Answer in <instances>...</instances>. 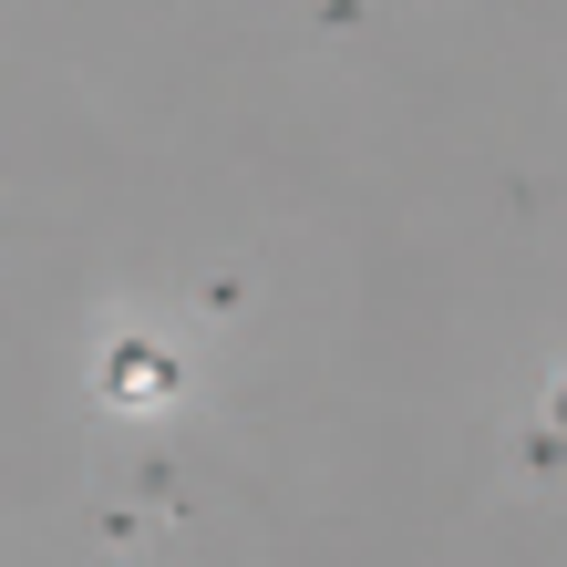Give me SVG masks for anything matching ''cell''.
<instances>
[{"mask_svg":"<svg viewBox=\"0 0 567 567\" xmlns=\"http://www.w3.org/2000/svg\"><path fill=\"white\" fill-rule=\"evenodd\" d=\"M372 21V0H320V31H361Z\"/></svg>","mask_w":567,"mask_h":567,"instance_id":"obj_3","label":"cell"},{"mask_svg":"<svg viewBox=\"0 0 567 567\" xmlns=\"http://www.w3.org/2000/svg\"><path fill=\"white\" fill-rule=\"evenodd\" d=\"M104 485L135 495V506H186V454L135 433V444H104Z\"/></svg>","mask_w":567,"mask_h":567,"instance_id":"obj_1","label":"cell"},{"mask_svg":"<svg viewBox=\"0 0 567 567\" xmlns=\"http://www.w3.org/2000/svg\"><path fill=\"white\" fill-rule=\"evenodd\" d=\"M547 423H557V433H567V382H557V392H547Z\"/></svg>","mask_w":567,"mask_h":567,"instance_id":"obj_4","label":"cell"},{"mask_svg":"<svg viewBox=\"0 0 567 567\" xmlns=\"http://www.w3.org/2000/svg\"><path fill=\"white\" fill-rule=\"evenodd\" d=\"M196 310H207V320H238V310H248V279H238V269H217L207 289H196Z\"/></svg>","mask_w":567,"mask_h":567,"instance_id":"obj_2","label":"cell"}]
</instances>
